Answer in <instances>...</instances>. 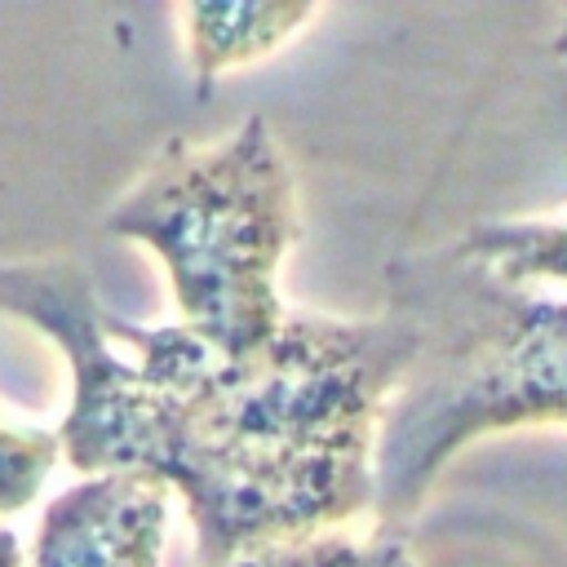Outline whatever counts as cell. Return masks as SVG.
Listing matches in <instances>:
<instances>
[{
	"instance_id": "7",
	"label": "cell",
	"mask_w": 567,
	"mask_h": 567,
	"mask_svg": "<svg viewBox=\"0 0 567 567\" xmlns=\"http://www.w3.org/2000/svg\"><path fill=\"white\" fill-rule=\"evenodd\" d=\"M0 567H22V545L4 523H0Z\"/></svg>"
},
{
	"instance_id": "2",
	"label": "cell",
	"mask_w": 567,
	"mask_h": 567,
	"mask_svg": "<svg viewBox=\"0 0 567 567\" xmlns=\"http://www.w3.org/2000/svg\"><path fill=\"white\" fill-rule=\"evenodd\" d=\"M106 230L164 261L182 323L213 350L248 354L284 328L275 279L297 239V186L261 115L213 146L168 137Z\"/></svg>"
},
{
	"instance_id": "1",
	"label": "cell",
	"mask_w": 567,
	"mask_h": 567,
	"mask_svg": "<svg viewBox=\"0 0 567 567\" xmlns=\"http://www.w3.org/2000/svg\"><path fill=\"white\" fill-rule=\"evenodd\" d=\"M0 310L49 332L71 368L58 425L71 470L168 483L199 567L315 536L368 505L377 408L412 354L403 323L288 315L266 346L221 354L186 323L106 315L66 257L0 266Z\"/></svg>"
},
{
	"instance_id": "6",
	"label": "cell",
	"mask_w": 567,
	"mask_h": 567,
	"mask_svg": "<svg viewBox=\"0 0 567 567\" xmlns=\"http://www.w3.org/2000/svg\"><path fill=\"white\" fill-rule=\"evenodd\" d=\"M62 456L58 430L18 425L0 412V518L27 509Z\"/></svg>"
},
{
	"instance_id": "5",
	"label": "cell",
	"mask_w": 567,
	"mask_h": 567,
	"mask_svg": "<svg viewBox=\"0 0 567 567\" xmlns=\"http://www.w3.org/2000/svg\"><path fill=\"white\" fill-rule=\"evenodd\" d=\"M230 567H416L399 540H350V536H292L239 554Z\"/></svg>"
},
{
	"instance_id": "4",
	"label": "cell",
	"mask_w": 567,
	"mask_h": 567,
	"mask_svg": "<svg viewBox=\"0 0 567 567\" xmlns=\"http://www.w3.org/2000/svg\"><path fill=\"white\" fill-rule=\"evenodd\" d=\"M315 18V4H292V0H270V4H186L182 27H186V49H190V71L199 93L208 84L244 62H257L288 44L306 22Z\"/></svg>"
},
{
	"instance_id": "3",
	"label": "cell",
	"mask_w": 567,
	"mask_h": 567,
	"mask_svg": "<svg viewBox=\"0 0 567 567\" xmlns=\"http://www.w3.org/2000/svg\"><path fill=\"white\" fill-rule=\"evenodd\" d=\"M168 483L111 470L58 492L35 527L31 567H159Z\"/></svg>"
}]
</instances>
